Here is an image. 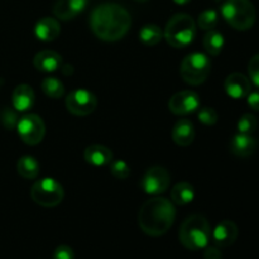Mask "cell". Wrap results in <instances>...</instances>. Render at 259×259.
I'll list each match as a JSON object with an SVG mask.
<instances>
[{"mask_svg": "<svg viewBox=\"0 0 259 259\" xmlns=\"http://www.w3.org/2000/svg\"><path fill=\"white\" fill-rule=\"evenodd\" d=\"M131 25L132 18L128 10L115 3H104L91 12V30L104 42L123 39L131 29Z\"/></svg>", "mask_w": 259, "mask_h": 259, "instance_id": "obj_1", "label": "cell"}, {"mask_svg": "<svg viewBox=\"0 0 259 259\" xmlns=\"http://www.w3.org/2000/svg\"><path fill=\"white\" fill-rule=\"evenodd\" d=\"M176 219V209L169 200L153 197L142 205L138 212L139 228L151 237L166 234Z\"/></svg>", "mask_w": 259, "mask_h": 259, "instance_id": "obj_2", "label": "cell"}, {"mask_svg": "<svg viewBox=\"0 0 259 259\" xmlns=\"http://www.w3.org/2000/svg\"><path fill=\"white\" fill-rule=\"evenodd\" d=\"M179 238L186 249H205L211 238V227L206 218L202 215H191L181 224Z\"/></svg>", "mask_w": 259, "mask_h": 259, "instance_id": "obj_3", "label": "cell"}, {"mask_svg": "<svg viewBox=\"0 0 259 259\" xmlns=\"http://www.w3.org/2000/svg\"><path fill=\"white\" fill-rule=\"evenodd\" d=\"M196 35V23L194 18L185 13L175 14L167 22L163 37L174 48H185L192 43Z\"/></svg>", "mask_w": 259, "mask_h": 259, "instance_id": "obj_4", "label": "cell"}, {"mask_svg": "<svg viewBox=\"0 0 259 259\" xmlns=\"http://www.w3.org/2000/svg\"><path fill=\"white\" fill-rule=\"evenodd\" d=\"M225 22L234 29L245 32L254 25L257 12L250 0H227L222 7Z\"/></svg>", "mask_w": 259, "mask_h": 259, "instance_id": "obj_5", "label": "cell"}, {"mask_svg": "<svg viewBox=\"0 0 259 259\" xmlns=\"http://www.w3.org/2000/svg\"><path fill=\"white\" fill-rule=\"evenodd\" d=\"M211 72V62L206 55L194 52L187 55L180 66V75L182 80L191 86L204 83Z\"/></svg>", "mask_w": 259, "mask_h": 259, "instance_id": "obj_6", "label": "cell"}, {"mask_svg": "<svg viewBox=\"0 0 259 259\" xmlns=\"http://www.w3.org/2000/svg\"><path fill=\"white\" fill-rule=\"evenodd\" d=\"M30 196L35 204L43 207H55L62 202L65 197L62 185L55 179L46 177L35 182L30 190Z\"/></svg>", "mask_w": 259, "mask_h": 259, "instance_id": "obj_7", "label": "cell"}, {"mask_svg": "<svg viewBox=\"0 0 259 259\" xmlns=\"http://www.w3.org/2000/svg\"><path fill=\"white\" fill-rule=\"evenodd\" d=\"M17 131L20 139L28 146H35L45 138L46 125L39 115L28 114L20 118L17 124Z\"/></svg>", "mask_w": 259, "mask_h": 259, "instance_id": "obj_8", "label": "cell"}, {"mask_svg": "<svg viewBox=\"0 0 259 259\" xmlns=\"http://www.w3.org/2000/svg\"><path fill=\"white\" fill-rule=\"evenodd\" d=\"M66 108L76 116H86L94 113L98 106V99L91 91L85 89H76L66 98Z\"/></svg>", "mask_w": 259, "mask_h": 259, "instance_id": "obj_9", "label": "cell"}, {"mask_svg": "<svg viewBox=\"0 0 259 259\" xmlns=\"http://www.w3.org/2000/svg\"><path fill=\"white\" fill-rule=\"evenodd\" d=\"M171 184L169 172L163 167H152L144 174L141 181V187L146 194L161 195L168 190Z\"/></svg>", "mask_w": 259, "mask_h": 259, "instance_id": "obj_10", "label": "cell"}, {"mask_svg": "<svg viewBox=\"0 0 259 259\" xmlns=\"http://www.w3.org/2000/svg\"><path fill=\"white\" fill-rule=\"evenodd\" d=\"M200 106V96L195 91L184 90L175 94L168 101V109L176 115H187Z\"/></svg>", "mask_w": 259, "mask_h": 259, "instance_id": "obj_11", "label": "cell"}, {"mask_svg": "<svg viewBox=\"0 0 259 259\" xmlns=\"http://www.w3.org/2000/svg\"><path fill=\"white\" fill-rule=\"evenodd\" d=\"M238 234H239V229H238L237 224L234 222H232V220H223L211 232V238L217 247L225 248L234 244V242L238 238Z\"/></svg>", "mask_w": 259, "mask_h": 259, "instance_id": "obj_12", "label": "cell"}, {"mask_svg": "<svg viewBox=\"0 0 259 259\" xmlns=\"http://www.w3.org/2000/svg\"><path fill=\"white\" fill-rule=\"evenodd\" d=\"M91 0H57L53 5V14L60 20H72L83 12Z\"/></svg>", "mask_w": 259, "mask_h": 259, "instance_id": "obj_13", "label": "cell"}, {"mask_svg": "<svg viewBox=\"0 0 259 259\" xmlns=\"http://www.w3.org/2000/svg\"><path fill=\"white\" fill-rule=\"evenodd\" d=\"M224 89L230 98L238 100V99L247 98L249 95V93L252 91V83L247 76L235 72L225 78Z\"/></svg>", "mask_w": 259, "mask_h": 259, "instance_id": "obj_14", "label": "cell"}, {"mask_svg": "<svg viewBox=\"0 0 259 259\" xmlns=\"http://www.w3.org/2000/svg\"><path fill=\"white\" fill-rule=\"evenodd\" d=\"M258 142L252 134L238 133L230 142V152L239 158H248L257 151Z\"/></svg>", "mask_w": 259, "mask_h": 259, "instance_id": "obj_15", "label": "cell"}, {"mask_svg": "<svg viewBox=\"0 0 259 259\" xmlns=\"http://www.w3.org/2000/svg\"><path fill=\"white\" fill-rule=\"evenodd\" d=\"M13 106L17 111H28L34 106L35 104V94L32 86L25 85H18L13 91L12 96Z\"/></svg>", "mask_w": 259, "mask_h": 259, "instance_id": "obj_16", "label": "cell"}, {"mask_svg": "<svg viewBox=\"0 0 259 259\" xmlns=\"http://www.w3.org/2000/svg\"><path fill=\"white\" fill-rule=\"evenodd\" d=\"M83 158L89 164L95 167L109 166L113 161V152L105 146L101 144H93L89 146L83 152Z\"/></svg>", "mask_w": 259, "mask_h": 259, "instance_id": "obj_17", "label": "cell"}, {"mask_svg": "<svg viewBox=\"0 0 259 259\" xmlns=\"http://www.w3.org/2000/svg\"><path fill=\"white\" fill-rule=\"evenodd\" d=\"M33 63H34V67L40 72H53L61 67L62 57L56 51L45 50L34 56Z\"/></svg>", "mask_w": 259, "mask_h": 259, "instance_id": "obj_18", "label": "cell"}, {"mask_svg": "<svg viewBox=\"0 0 259 259\" xmlns=\"http://www.w3.org/2000/svg\"><path fill=\"white\" fill-rule=\"evenodd\" d=\"M35 37L43 42H52L58 38L61 33L60 23L57 19L51 17H45L37 22L34 27Z\"/></svg>", "mask_w": 259, "mask_h": 259, "instance_id": "obj_19", "label": "cell"}, {"mask_svg": "<svg viewBox=\"0 0 259 259\" xmlns=\"http://www.w3.org/2000/svg\"><path fill=\"white\" fill-rule=\"evenodd\" d=\"M172 139L180 147L190 146L195 139L194 124L187 119H181L177 121L172 129Z\"/></svg>", "mask_w": 259, "mask_h": 259, "instance_id": "obj_20", "label": "cell"}, {"mask_svg": "<svg viewBox=\"0 0 259 259\" xmlns=\"http://www.w3.org/2000/svg\"><path fill=\"white\" fill-rule=\"evenodd\" d=\"M195 199V189L190 182L181 181L171 190V200L176 205H187Z\"/></svg>", "mask_w": 259, "mask_h": 259, "instance_id": "obj_21", "label": "cell"}, {"mask_svg": "<svg viewBox=\"0 0 259 259\" xmlns=\"http://www.w3.org/2000/svg\"><path fill=\"white\" fill-rule=\"evenodd\" d=\"M17 171L23 179L34 180L39 175V163L32 156H24L18 161Z\"/></svg>", "mask_w": 259, "mask_h": 259, "instance_id": "obj_22", "label": "cell"}, {"mask_svg": "<svg viewBox=\"0 0 259 259\" xmlns=\"http://www.w3.org/2000/svg\"><path fill=\"white\" fill-rule=\"evenodd\" d=\"M202 43H204L205 51H206L210 56H218L222 53L223 48H224V45H225V40L222 33L212 29V30H207Z\"/></svg>", "mask_w": 259, "mask_h": 259, "instance_id": "obj_23", "label": "cell"}, {"mask_svg": "<svg viewBox=\"0 0 259 259\" xmlns=\"http://www.w3.org/2000/svg\"><path fill=\"white\" fill-rule=\"evenodd\" d=\"M163 38V32L156 24H147L139 30V39L146 46H156Z\"/></svg>", "mask_w": 259, "mask_h": 259, "instance_id": "obj_24", "label": "cell"}, {"mask_svg": "<svg viewBox=\"0 0 259 259\" xmlns=\"http://www.w3.org/2000/svg\"><path fill=\"white\" fill-rule=\"evenodd\" d=\"M42 91L51 99H61L65 95V86L62 81L56 77H47L42 81Z\"/></svg>", "mask_w": 259, "mask_h": 259, "instance_id": "obj_25", "label": "cell"}, {"mask_svg": "<svg viewBox=\"0 0 259 259\" xmlns=\"http://www.w3.org/2000/svg\"><path fill=\"white\" fill-rule=\"evenodd\" d=\"M218 13L214 9H207L204 10L201 14L199 15V19H197V24L201 28L202 30H212L218 24Z\"/></svg>", "mask_w": 259, "mask_h": 259, "instance_id": "obj_26", "label": "cell"}, {"mask_svg": "<svg viewBox=\"0 0 259 259\" xmlns=\"http://www.w3.org/2000/svg\"><path fill=\"white\" fill-rule=\"evenodd\" d=\"M258 120L253 114H244L238 121V131L242 134H252L257 131Z\"/></svg>", "mask_w": 259, "mask_h": 259, "instance_id": "obj_27", "label": "cell"}, {"mask_svg": "<svg viewBox=\"0 0 259 259\" xmlns=\"http://www.w3.org/2000/svg\"><path fill=\"white\" fill-rule=\"evenodd\" d=\"M110 172L115 179L119 180H125L126 177L131 175V167L128 166V163L121 159H116V161H111L110 164Z\"/></svg>", "mask_w": 259, "mask_h": 259, "instance_id": "obj_28", "label": "cell"}, {"mask_svg": "<svg viewBox=\"0 0 259 259\" xmlns=\"http://www.w3.org/2000/svg\"><path fill=\"white\" fill-rule=\"evenodd\" d=\"M197 118L204 125H214L218 121V113L212 108H202L197 114Z\"/></svg>", "mask_w": 259, "mask_h": 259, "instance_id": "obj_29", "label": "cell"}, {"mask_svg": "<svg viewBox=\"0 0 259 259\" xmlns=\"http://www.w3.org/2000/svg\"><path fill=\"white\" fill-rule=\"evenodd\" d=\"M0 119H2L3 125H4L7 129H9V131L10 129H14L18 124L17 113L10 110L9 108H5L4 110L2 111V116H0Z\"/></svg>", "mask_w": 259, "mask_h": 259, "instance_id": "obj_30", "label": "cell"}, {"mask_svg": "<svg viewBox=\"0 0 259 259\" xmlns=\"http://www.w3.org/2000/svg\"><path fill=\"white\" fill-rule=\"evenodd\" d=\"M248 72H249L252 82L259 88V53L250 58L249 65H248Z\"/></svg>", "mask_w": 259, "mask_h": 259, "instance_id": "obj_31", "label": "cell"}, {"mask_svg": "<svg viewBox=\"0 0 259 259\" xmlns=\"http://www.w3.org/2000/svg\"><path fill=\"white\" fill-rule=\"evenodd\" d=\"M53 259H75V253L68 245H58L53 253Z\"/></svg>", "mask_w": 259, "mask_h": 259, "instance_id": "obj_32", "label": "cell"}, {"mask_svg": "<svg viewBox=\"0 0 259 259\" xmlns=\"http://www.w3.org/2000/svg\"><path fill=\"white\" fill-rule=\"evenodd\" d=\"M205 259H223V254L219 247H206L204 253Z\"/></svg>", "mask_w": 259, "mask_h": 259, "instance_id": "obj_33", "label": "cell"}, {"mask_svg": "<svg viewBox=\"0 0 259 259\" xmlns=\"http://www.w3.org/2000/svg\"><path fill=\"white\" fill-rule=\"evenodd\" d=\"M248 98V105L253 109V110L259 111V90L250 91Z\"/></svg>", "mask_w": 259, "mask_h": 259, "instance_id": "obj_34", "label": "cell"}, {"mask_svg": "<svg viewBox=\"0 0 259 259\" xmlns=\"http://www.w3.org/2000/svg\"><path fill=\"white\" fill-rule=\"evenodd\" d=\"M174 2L179 5H185V4H187V3L191 2V0H174Z\"/></svg>", "mask_w": 259, "mask_h": 259, "instance_id": "obj_35", "label": "cell"}, {"mask_svg": "<svg viewBox=\"0 0 259 259\" xmlns=\"http://www.w3.org/2000/svg\"><path fill=\"white\" fill-rule=\"evenodd\" d=\"M136 2H139V3H144V2H147V0H136Z\"/></svg>", "mask_w": 259, "mask_h": 259, "instance_id": "obj_36", "label": "cell"}, {"mask_svg": "<svg viewBox=\"0 0 259 259\" xmlns=\"http://www.w3.org/2000/svg\"><path fill=\"white\" fill-rule=\"evenodd\" d=\"M0 85H2V81H0Z\"/></svg>", "mask_w": 259, "mask_h": 259, "instance_id": "obj_37", "label": "cell"}]
</instances>
